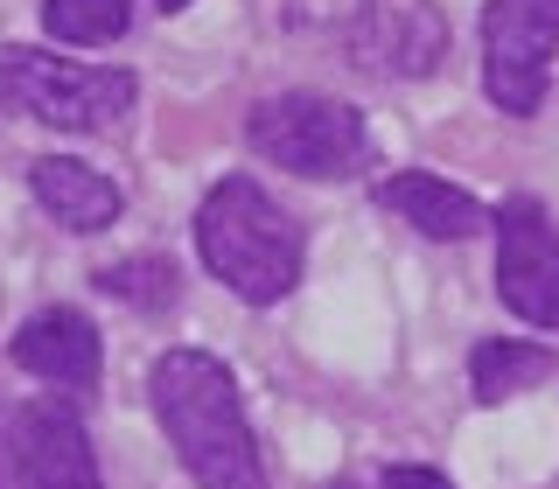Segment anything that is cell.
Masks as SVG:
<instances>
[{
	"label": "cell",
	"instance_id": "6da1fadb",
	"mask_svg": "<svg viewBox=\"0 0 559 489\" xmlns=\"http://www.w3.org/2000/svg\"><path fill=\"white\" fill-rule=\"evenodd\" d=\"M147 392H154V419H162L168 448L182 454L197 489H266L259 441H252L245 406H238V384L210 349H168V357H154Z\"/></svg>",
	"mask_w": 559,
	"mask_h": 489
},
{
	"label": "cell",
	"instance_id": "7a4b0ae2",
	"mask_svg": "<svg viewBox=\"0 0 559 489\" xmlns=\"http://www.w3.org/2000/svg\"><path fill=\"white\" fill-rule=\"evenodd\" d=\"M197 252L203 266L252 308H273L301 279V224L280 210L252 175H224L197 210Z\"/></svg>",
	"mask_w": 559,
	"mask_h": 489
},
{
	"label": "cell",
	"instance_id": "3957f363",
	"mask_svg": "<svg viewBox=\"0 0 559 489\" xmlns=\"http://www.w3.org/2000/svg\"><path fill=\"white\" fill-rule=\"evenodd\" d=\"M133 98H140L133 70L63 63L28 43L0 49V112L14 119H35V127H57V133H105L133 112Z\"/></svg>",
	"mask_w": 559,
	"mask_h": 489
},
{
	"label": "cell",
	"instance_id": "277c9868",
	"mask_svg": "<svg viewBox=\"0 0 559 489\" xmlns=\"http://www.w3.org/2000/svg\"><path fill=\"white\" fill-rule=\"evenodd\" d=\"M245 140H252V154L280 162L287 175H308V182H343L371 154V133H364L357 105L322 98V92L259 98L252 119H245Z\"/></svg>",
	"mask_w": 559,
	"mask_h": 489
},
{
	"label": "cell",
	"instance_id": "5b68a950",
	"mask_svg": "<svg viewBox=\"0 0 559 489\" xmlns=\"http://www.w3.org/2000/svg\"><path fill=\"white\" fill-rule=\"evenodd\" d=\"M559 49V0H489L483 8V92L497 112L532 119L546 105Z\"/></svg>",
	"mask_w": 559,
	"mask_h": 489
},
{
	"label": "cell",
	"instance_id": "8992f818",
	"mask_svg": "<svg viewBox=\"0 0 559 489\" xmlns=\"http://www.w3.org/2000/svg\"><path fill=\"white\" fill-rule=\"evenodd\" d=\"M497 294L518 322L559 336V224L532 196L497 210Z\"/></svg>",
	"mask_w": 559,
	"mask_h": 489
},
{
	"label": "cell",
	"instance_id": "52a82bcc",
	"mask_svg": "<svg viewBox=\"0 0 559 489\" xmlns=\"http://www.w3.org/2000/svg\"><path fill=\"white\" fill-rule=\"evenodd\" d=\"M8 448H14V482L22 489H105L92 433H84L70 398H28L8 419Z\"/></svg>",
	"mask_w": 559,
	"mask_h": 489
},
{
	"label": "cell",
	"instance_id": "ba28073f",
	"mask_svg": "<svg viewBox=\"0 0 559 489\" xmlns=\"http://www.w3.org/2000/svg\"><path fill=\"white\" fill-rule=\"evenodd\" d=\"M343 43L378 77H427L448 57V22L433 0H357V22L343 28Z\"/></svg>",
	"mask_w": 559,
	"mask_h": 489
},
{
	"label": "cell",
	"instance_id": "9c48e42d",
	"mask_svg": "<svg viewBox=\"0 0 559 489\" xmlns=\"http://www.w3.org/2000/svg\"><path fill=\"white\" fill-rule=\"evenodd\" d=\"M8 357L22 363L28 378L57 384V392H92L98 371H105V349H98V329L84 308H43L14 329Z\"/></svg>",
	"mask_w": 559,
	"mask_h": 489
},
{
	"label": "cell",
	"instance_id": "30bf717a",
	"mask_svg": "<svg viewBox=\"0 0 559 489\" xmlns=\"http://www.w3.org/2000/svg\"><path fill=\"white\" fill-rule=\"evenodd\" d=\"M28 189H35V203H43L63 231H78V238L119 224V210H127V196H119L112 175H98L92 162H70V154H43V162H28Z\"/></svg>",
	"mask_w": 559,
	"mask_h": 489
},
{
	"label": "cell",
	"instance_id": "8fae6325",
	"mask_svg": "<svg viewBox=\"0 0 559 489\" xmlns=\"http://www.w3.org/2000/svg\"><path fill=\"white\" fill-rule=\"evenodd\" d=\"M378 203L384 210H399V217L413 224V231H427V238H476L483 231V203L468 196V189H454L441 182V175H392V182L378 189Z\"/></svg>",
	"mask_w": 559,
	"mask_h": 489
},
{
	"label": "cell",
	"instance_id": "7c38bea8",
	"mask_svg": "<svg viewBox=\"0 0 559 489\" xmlns=\"http://www.w3.org/2000/svg\"><path fill=\"white\" fill-rule=\"evenodd\" d=\"M559 371V357L552 349H538V343H483L476 357H468V384H476V398L483 406H503V398H518V392H532V384H546Z\"/></svg>",
	"mask_w": 559,
	"mask_h": 489
},
{
	"label": "cell",
	"instance_id": "4fadbf2b",
	"mask_svg": "<svg viewBox=\"0 0 559 489\" xmlns=\"http://www.w3.org/2000/svg\"><path fill=\"white\" fill-rule=\"evenodd\" d=\"M98 294H112V301H127L140 314H162L175 308V294H182V273H175V259H112V266H98Z\"/></svg>",
	"mask_w": 559,
	"mask_h": 489
},
{
	"label": "cell",
	"instance_id": "5bb4252c",
	"mask_svg": "<svg viewBox=\"0 0 559 489\" xmlns=\"http://www.w3.org/2000/svg\"><path fill=\"white\" fill-rule=\"evenodd\" d=\"M133 22V0H43V28L57 43H119Z\"/></svg>",
	"mask_w": 559,
	"mask_h": 489
},
{
	"label": "cell",
	"instance_id": "9a60e30c",
	"mask_svg": "<svg viewBox=\"0 0 559 489\" xmlns=\"http://www.w3.org/2000/svg\"><path fill=\"white\" fill-rule=\"evenodd\" d=\"M384 489H454V482L433 468H384Z\"/></svg>",
	"mask_w": 559,
	"mask_h": 489
},
{
	"label": "cell",
	"instance_id": "2e32d148",
	"mask_svg": "<svg viewBox=\"0 0 559 489\" xmlns=\"http://www.w3.org/2000/svg\"><path fill=\"white\" fill-rule=\"evenodd\" d=\"M0 489H22V482H14V448L8 441H0Z\"/></svg>",
	"mask_w": 559,
	"mask_h": 489
},
{
	"label": "cell",
	"instance_id": "e0dca14e",
	"mask_svg": "<svg viewBox=\"0 0 559 489\" xmlns=\"http://www.w3.org/2000/svg\"><path fill=\"white\" fill-rule=\"evenodd\" d=\"M162 8H168V14H175V8H189V0H162Z\"/></svg>",
	"mask_w": 559,
	"mask_h": 489
},
{
	"label": "cell",
	"instance_id": "ac0fdd59",
	"mask_svg": "<svg viewBox=\"0 0 559 489\" xmlns=\"http://www.w3.org/2000/svg\"><path fill=\"white\" fill-rule=\"evenodd\" d=\"M329 489H357V482H329Z\"/></svg>",
	"mask_w": 559,
	"mask_h": 489
}]
</instances>
